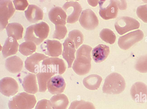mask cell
<instances>
[{
    "label": "cell",
    "instance_id": "9",
    "mask_svg": "<svg viewBox=\"0 0 147 109\" xmlns=\"http://www.w3.org/2000/svg\"><path fill=\"white\" fill-rule=\"evenodd\" d=\"M15 11L11 1H0V29L1 31L6 27L8 20L13 15Z\"/></svg>",
    "mask_w": 147,
    "mask_h": 109
},
{
    "label": "cell",
    "instance_id": "30",
    "mask_svg": "<svg viewBox=\"0 0 147 109\" xmlns=\"http://www.w3.org/2000/svg\"><path fill=\"white\" fill-rule=\"evenodd\" d=\"M99 36L102 40L110 44H113L116 39V36L114 33L108 28H104L102 30Z\"/></svg>",
    "mask_w": 147,
    "mask_h": 109
},
{
    "label": "cell",
    "instance_id": "15",
    "mask_svg": "<svg viewBox=\"0 0 147 109\" xmlns=\"http://www.w3.org/2000/svg\"><path fill=\"white\" fill-rule=\"evenodd\" d=\"M130 93L135 101L144 102L147 100V86L142 82H137L132 85Z\"/></svg>",
    "mask_w": 147,
    "mask_h": 109
},
{
    "label": "cell",
    "instance_id": "27",
    "mask_svg": "<svg viewBox=\"0 0 147 109\" xmlns=\"http://www.w3.org/2000/svg\"><path fill=\"white\" fill-rule=\"evenodd\" d=\"M102 80L100 76L96 74H92L85 77L83 80L84 86L87 89L94 90L100 87Z\"/></svg>",
    "mask_w": 147,
    "mask_h": 109
},
{
    "label": "cell",
    "instance_id": "25",
    "mask_svg": "<svg viewBox=\"0 0 147 109\" xmlns=\"http://www.w3.org/2000/svg\"><path fill=\"white\" fill-rule=\"evenodd\" d=\"M55 75L53 73L44 70H41L36 74L39 92L43 93L46 92L48 81Z\"/></svg>",
    "mask_w": 147,
    "mask_h": 109
},
{
    "label": "cell",
    "instance_id": "20",
    "mask_svg": "<svg viewBox=\"0 0 147 109\" xmlns=\"http://www.w3.org/2000/svg\"><path fill=\"white\" fill-rule=\"evenodd\" d=\"M24 13L27 20L32 23H35L42 20L43 17L42 10L35 5H29Z\"/></svg>",
    "mask_w": 147,
    "mask_h": 109
},
{
    "label": "cell",
    "instance_id": "16",
    "mask_svg": "<svg viewBox=\"0 0 147 109\" xmlns=\"http://www.w3.org/2000/svg\"><path fill=\"white\" fill-rule=\"evenodd\" d=\"M66 85L65 81L62 76L56 75L49 79L47 83V89L51 94H57L63 93Z\"/></svg>",
    "mask_w": 147,
    "mask_h": 109
},
{
    "label": "cell",
    "instance_id": "13",
    "mask_svg": "<svg viewBox=\"0 0 147 109\" xmlns=\"http://www.w3.org/2000/svg\"><path fill=\"white\" fill-rule=\"evenodd\" d=\"M19 90V85L16 80L7 77L1 79L0 81V92L3 95L9 97L15 95Z\"/></svg>",
    "mask_w": 147,
    "mask_h": 109
},
{
    "label": "cell",
    "instance_id": "10",
    "mask_svg": "<svg viewBox=\"0 0 147 109\" xmlns=\"http://www.w3.org/2000/svg\"><path fill=\"white\" fill-rule=\"evenodd\" d=\"M48 57L43 54L36 52L27 58L25 67L29 72L37 74L41 71L43 61Z\"/></svg>",
    "mask_w": 147,
    "mask_h": 109
},
{
    "label": "cell",
    "instance_id": "2",
    "mask_svg": "<svg viewBox=\"0 0 147 109\" xmlns=\"http://www.w3.org/2000/svg\"><path fill=\"white\" fill-rule=\"evenodd\" d=\"M49 27L45 22L31 25L26 28L24 39L25 41H31L38 45L48 37Z\"/></svg>",
    "mask_w": 147,
    "mask_h": 109
},
{
    "label": "cell",
    "instance_id": "5",
    "mask_svg": "<svg viewBox=\"0 0 147 109\" xmlns=\"http://www.w3.org/2000/svg\"><path fill=\"white\" fill-rule=\"evenodd\" d=\"M98 3L99 13L103 19L108 20L116 17L119 9L118 0H101Z\"/></svg>",
    "mask_w": 147,
    "mask_h": 109
},
{
    "label": "cell",
    "instance_id": "8",
    "mask_svg": "<svg viewBox=\"0 0 147 109\" xmlns=\"http://www.w3.org/2000/svg\"><path fill=\"white\" fill-rule=\"evenodd\" d=\"M144 36L143 32L140 30L132 31L120 37L118 40V45L121 48L127 50L135 43L141 40Z\"/></svg>",
    "mask_w": 147,
    "mask_h": 109
},
{
    "label": "cell",
    "instance_id": "17",
    "mask_svg": "<svg viewBox=\"0 0 147 109\" xmlns=\"http://www.w3.org/2000/svg\"><path fill=\"white\" fill-rule=\"evenodd\" d=\"M63 46V49L62 55L67 63L68 68H70L75 59L76 47L73 42L68 37L65 40Z\"/></svg>",
    "mask_w": 147,
    "mask_h": 109
},
{
    "label": "cell",
    "instance_id": "33",
    "mask_svg": "<svg viewBox=\"0 0 147 109\" xmlns=\"http://www.w3.org/2000/svg\"><path fill=\"white\" fill-rule=\"evenodd\" d=\"M135 68L142 73H147V55L141 56L138 60Z\"/></svg>",
    "mask_w": 147,
    "mask_h": 109
},
{
    "label": "cell",
    "instance_id": "36",
    "mask_svg": "<svg viewBox=\"0 0 147 109\" xmlns=\"http://www.w3.org/2000/svg\"><path fill=\"white\" fill-rule=\"evenodd\" d=\"M15 9L18 10H24L28 6V3L26 0H14L13 1Z\"/></svg>",
    "mask_w": 147,
    "mask_h": 109
},
{
    "label": "cell",
    "instance_id": "11",
    "mask_svg": "<svg viewBox=\"0 0 147 109\" xmlns=\"http://www.w3.org/2000/svg\"><path fill=\"white\" fill-rule=\"evenodd\" d=\"M81 26L87 30H92L98 26L99 21L97 17L90 9L83 10L79 19Z\"/></svg>",
    "mask_w": 147,
    "mask_h": 109
},
{
    "label": "cell",
    "instance_id": "35",
    "mask_svg": "<svg viewBox=\"0 0 147 109\" xmlns=\"http://www.w3.org/2000/svg\"><path fill=\"white\" fill-rule=\"evenodd\" d=\"M52 106L50 100L46 99H42L37 103L35 109H52Z\"/></svg>",
    "mask_w": 147,
    "mask_h": 109
},
{
    "label": "cell",
    "instance_id": "3",
    "mask_svg": "<svg viewBox=\"0 0 147 109\" xmlns=\"http://www.w3.org/2000/svg\"><path fill=\"white\" fill-rule=\"evenodd\" d=\"M125 82L120 74L112 73L105 78L102 88L103 92L109 94H118L122 92L125 87Z\"/></svg>",
    "mask_w": 147,
    "mask_h": 109
},
{
    "label": "cell",
    "instance_id": "23",
    "mask_svg": "<svg viewBox=\"0 0 147 109\" xmlns=\"http://www.w3.org/2000/svg\"><path fill=\"white\" fill-rule=\"evenodd\" d=\"M19 44L16 39L8 37L6 40L2 49L3 57L6 58L14 55L18 52Z\"/></svg>",
    "mask_w": 147,
    "mask_h": 109
},
{
    "label": "cell",
    "instance_id": "22",
    "mask_svg": "<svg viewBox=\"0 0 147 109\" xmlns=\"http://www.w3.org/2000/svg\"><path fill=\"white\" fill-rule=\"evenodd\" d=\"M109 53V46L105 44H100L93 49L92 52V57L95 62L99 63L105 60Z\"/></svg>",
    "mask_w": 147,
    "mask_h": 109
},
{
    "label": "cell",
    "instance_id": "6",
    "mask_svg": "<svg viewBox=\"0 0 147 109\" xmlns=\"http://www.w3.org/2000/svg\"><path fill=\"white\" fill-rule=\"evenodd\" d=\"M66 69L63 59L57 57H49L43 61L41 70L52 72L55 75H59L63 74Z\"/></svg>",
    "mask_w": 147,
    "mask_h": 109
},
{
    "label": "cell",
    "instance_id": "7",
    "mask_svg": "<svg viewBox=\"0 0 147 109\" xmlns=\"http://www.w3.org/2000/svg\"><path fill=\"white\" fill-rule=\"evenodd\" d=\"M140 26V23L137 20L128 16H122L118 18L115 24L116 30L121 35L138 29Z\"/></svg>",
    "mask_w": 147,
    "mask_h": 109
},
{
    "label": "cell",
    "instance_id": "24",
    "mask_svg": "<svg viewBox=\"0 0 147 109\" xmlns=\"http://www.w3.org/2000/svg\"><path fill=\"white\" fill-rule=\"evenodd\" d=\"M8 37L13 38L16 40L22 38L24 28L20 24L17 22L9 23L6 27Z\"/></svg>",
    "mask_w": 147,
    "mask_h": 109
},
{
    "label": "cell",
    "instance_id": "31",
    "mask_svg": "<svg viewBox=\"0 0 147 109\" xmlns=\"http://www.w3.org/2000/svg\"><path fill=\"white\" fill-rule=\"evenodd\" d=\"M68 109H96L91 102L83 100H75L71 104Z\"/></svg>",
    "mask_w": 147,
    "mask_h": 109
},
{
    "label": "cell",
    "instance_id": "34",
    "mask_svg": "<svg viewBox=\"0 0 147 109\" xmlns=\"http://www.w3.org/2000/svg\"><path fill=\"white\" fill-rule=\"evenodd\" d=\"M138 16L144 22L147 23V4L138 7L136 9Z\"/></svg>",
    "mask_w": 147,
    "mask_h": 109
},
{
    "label": "cell",
    "instance_id": "4",
    "mask_svg": "<svg viewBox=\"0 0 147 109\" xmlns=\"http://www.w3.org/2000/svg\"><path fill=\"white\" fill-rule=\"evenodd\" d=\"M36 102L34 95L23 92L10 98L8 105L9 109H32Z\"/></svg>",
    "mask_w": 147,
    "mask_h": 109
},
{
    "label": "cell",
    "instance_id": "18",
    "mask_svg": "<svg viewBox=\"0 0 147 109\" xmlns=\"http://www.w3.org/2000/svg\"><path fill=\"white\" fill-rule=\"evenodd\" d=\"M48 16L50 20L55 25H65L66 24L67 14L60 7L57 6L51 8L48 13Z\"/></svg>",
    "mask_w": 147,
    "mask_h": 109
},
{
    "label": "cell",
    "instance_id": "1",
    "mask_svg": "<svg viewBox=\"0 0 147 109\" xmlns=\"http://www.w3.org/2000/svg\"><path fill=\"white\" fill-rule=\"evenodd\" d=\"M92 48L83 44L77 50L76 59L72 65L75 72L79 75H84L90 71L91 67V51Z\"/></svg>",
    "mask_w": 147,
    "mask_h": 109
},
{
    "label": "cell",
    "instance_id": "12",
    "mask_svg": "<svg viewBox=\"0 0 147 109\" xmlns=\"http://www.w3.org/2000/svg\"><path fill=\"white\" fill-rule=\"evenodd\" d=\"M62 8L67 15V23L73 24L78 21L82 10L81 5L78 2L67 1L63 5Z\"/></svg>",
    "mask_w": 147,
    "mask_h": 109
},
{
    "label": "cell",
    "instance_id": "26",
    "mask_svg": "<svg viewBox=\"0 0 147 109\" xmlns=\"http://www.w3.org/2000/svg\"><path fill=\"white\" fill-rule=\"evenodd\" d=\"M50 101L53 109H67L69 104L67 97L63 94L53 96Z\"/></svg>",
    "mask_w": 147,
    "mask_h": 109
},
{
    "label": "cell",
    "instance_id": "29",
    "mask_svg": "<svg viewBox=\"0 0 147 109\" xmlns=\"http://www.w3.org/2000/svg\"><path fill=\"white\" fill-rule=\"evenodd\" d=\"M74 43L77 49L83 42L84 36L82 33L78 30H73L70 31L68 37Z\"/></svg>",
    "mask_w": 147,
    "mask_h": 109
},
{
    "label": "cell",
    "instance_id": "32",
    "mask_svg": "<svg viewBox=\"0 0 147 109\" xmlns=\"http://www.w3.org/2000/svg\"><path fill=\"white\" fill-rule=\"evenodd\" d=\"M67 30L65 25H55V30L53 35V38L59 40L63 39L65 36Z\"/></svg>",
    "mask_w": 147,
    "mask_h": 109
},
{
    "label": "cell",
    "instance_id": "19",
    "mask_svg": "<svg viewBox=\"0 0 147 109\" xmlns=\"http://www.w3.org/2000/svg\"><path fill=\"white\" fill-rule=\"evenodd\" d=\"M22 85L27 93L34 94L38 90L36 76L34 73H29L26 75L23 79Z\"/></svg>",
    "mask_w": 147,
    "mask_h": 109
},
{
    "label": "cell",
    "instance_id": "21",
    "mask_svg": "<svg viewBox=\"0 0 147 109\" xmlns=\"http://www.w3.org/2000/svg\"><path fill=\"white\" fill-rule=\"evenodd\" d=\"M23 62L19 57L14 55L9 57L5 60V66L6 69L12 73H17L22 69Z\"/></svg>",
    "mask_w": 147,
    "mask_h": 109
},
{
    "label": "cell",
    "instance_id": "14",
    "mask_svg": "<svg viewBox=\"0 0 147 109\" xmlns=\"http://www.w3.org/2000/svg\"><path fill=\"white\" fill-rule=\"evenodd\" d=\"M42 51L46 55L56 57L61 55L62 52V45L59 41L47 40L40 46Z\"/></svg>",
    "mask_w": 147,
    "mask_h": 109
},
{
    "label": "cell",
    "instance_id": "28",
    "mask_svg": "<svg viewBox=\"0 0 147 109\" xmlns=\"http://www.w3.org/2000/svg\"><path fill=\"white\" fill-rule=\"evenodd\" d=\"M36 49V44L31 41H25L20 44L19 51L23 55L27 56L34 52Z\"/></svg>",
    "mask_w": 147,
    "mask_h": 109
}]
</instances>
